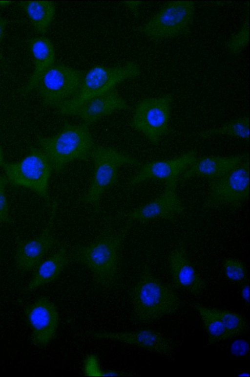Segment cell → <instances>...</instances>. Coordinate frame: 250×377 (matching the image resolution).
<instances>
[{
    "mask_svg": "<svg viewBox=\"0 0 250 377\" xmlns=\"http://www.w3.org/2000/svg\"><path fill=\"white\" fill-rule=\"evenodd\" d=\"M133 318L141 324H151L180 312L184 303L171 287L156 277L149 267H143L132 288Z\"/></svg>",
    "mask_w": 250,
    "mask_h": 377,
    "instance_id": "1",
    "label": "cell"
},
{
    "mask_svg": "<svg viewBox=\"0 0 250 377\" xmlns=\"http://www.w3.org/2000/svg\"><path fill=\"white\" fill-rule=\"evenodd\" d=\"M37 142L56 173L75 160H88L95 145L89 125L85 123H65L56 134L38 136Z\"/></svg>",
    "mask_w": 250,
    "mask_h": 377,
    "instance_id": "2",
    "label": "cell"
},
{
    "mask_svg": "<svg viewBox=\"0 0 250 377\" xmlns=\"http://www.w3.org/2000/svg\"><path fill=\"white\" fill-rule=\"evenodd\" d=\"M129 224L116 234L79 246L74 251L73 259L87 267L96 284L104 288L112 287L118 278L120 249Z\"/></svg>",
    "mask_w": 250,
    "mask_h": 377,
    "instance_id": "3",
    "label": "cell"
},
{
    "mask_svg": "<svg viewBox=\"0 0 250 377\" xmlns=\"http://www.w3.org/2000/svg\"><path fill=\"white\" fill-rule=\"evenodd\" d=\"M140 71L138 65L133 61L115 67L95 66L83 74L76 94L55 108L57 112L61 115H69L84 102L115 89L126 80L138 76Z\"/></svg>",
    "mask_w": 250,
    "mask_h": 377,
    "instance_id": "4",
    "label": "cell"
},
{
    "mask_svg": "<svg viewBox=\"0 0 250 377\" xmlns=\"http://www.w3.org/2000/svg\"><path fill=\"white\" fill-rule=\"evenodd\" d=\"M93 172L87 192L82 201L97 208L105 191L114 185L120 167L126 164L141 166L136 158L108 146L94 145L90 155Z\"/></svg>",
    "mask_w": 250,
    "mask_h": 377,
    "instance_id": "5",
    "label": "cell"
},
{
    "mask_svg": "<svg viewBox=\"0 0 250 377\" xmlns=\"http://www.w3.org/2000/svg\"><path fill=\"white\" fill-rule=\"evenodd\" d=\"M2 167L7 182L28 188L49 202L48 184L53 169L41 149L31 147L22 159L5 163Z\"/></svg>",
    "mask_w": 250,
    "mask_h": 377,
    "instance_id": "6",
    "label": "cell"
},
{
    "mask_svg": "<svg viewBox=\"0 0 250 377\" xmlns=\"http://www.w3.org/2000/svg\"><path fill=\"white\" fill-rule=\"evenodd\" d=\"M195 10V2L193 1L169 2L139 30L152 40L175 37L187 32L193 21Z\"/></svg>",
    "mask_w": 250,
    "mask_h": 377,
    "instance_id": "7",
    "label": "cell"
},
{
    "mask_svg": "<svg viewBox=\"0 0 250 377\" xmlns=\"http://www.w3.org/2000/svg\"><path fill=\"white\" fill-rule=\"evenodd\" d=\"M172 101V97L169 94L143 99L136 105L130 125L152 143L158 144L169 133Z\"/></svg>",
    "mask_w": 250,
    "mask_h": 377,
    "instance_id": "8",
    "label": "cell"
},
{
    "mask_svg": "<svg viewBox=\"0 0 250 377\" xmlns=\"http://www.w3.org/2000/svg\"><path fill=\"white\" fill-rule=\"evenodd\" d=\"M249 158L224 175L211 180L205 205L238 207L249 197Z\"/></svg>",
    "mask_w": 250,
    "mask_h": 377,
    "instance_id": "9",
    "label": "cell"
},
{
    "mask_svg": "<svg viewBox=\"0 0 250 377\" xmlns=\"http://www.w3.org/2000/svg\"><path fill=\"white\" fill-rule=\"evenodd\" d=\"M83 74L71 67L54 64L42 76L35 89L46 106L55 108L76 94Z\"/></svg>",
    "mask_w": 250,
    "mask_h": 377,
    "instance_id": "10",
    "label": "cell"
},
{
    "mask_svg": "<svg viewBox=\"0 0 250 377\" xmlns=\"http://www.w3.org/2000/svg\"><path fill=\"white\" fill-rule=\"evenodd\" d=\"M25 314L31 329V341L39 347L46 346L54 337L59 324L57 308L48 298L42 296L27 307Z\"/></svg>",
    "mask_w": 250,
    "mask_h": 377,
    "instance_id": "11",
    "label": "cell"
},
{
    "mask_svg": "<svg viewBox=\"0 0 250 377\" xmlns=\"http://www.w3.org/2000/svg\"><path fill=\"white\" fill-rule=\"evenodd\" d=\"M84 334L96 339L123 342L167 357H171L175 350L171 340L160 333L148 329L121 332L88 331Z\"/></svg>",
    "mask_w": 250,
    "mask_h": 377,
    "instance_id": "12",
    "label": "cell"
},
{
    "mask_svg": "<svg viewBox=\"0 0 250 377\" xmlns=\"http://www.w3.org/2000/svg\"><path fill=\"white\" fill-rule=\"evenodd\" d=\"M197 158L196 151L191 150L173 158L147 163L128 179L127 184L134 186L150 179L162 180L165 183L178 181L181 175Z\"/></svg>",
    "mask_w": 250,
    "mask_h": 377,
    "instance_id": "13",
    "label": "cell"
},
{
    "mask_svg": "<svg viewBox=\"0 0 250 377\" xmlns=\"http://www.w3.org/2000/svg\"><path fill=\"white\" fill-rule=\"evenodd\" d=\"M57 208V203L52 204L47 223L43 231L36 238L20 243L16 249L15 260L21 271H29L36 268L55 244L52 228Z\"/></svg>",
    "mask_w": 250,
    "mask_h": 377,
    "instance_id": "14",
    "label": "cell"
},
{
    "mask_svg": "<svg viewBox=\"0 0 250 377\" xmlns=\"http://www.w3.org/2000/svg\"><path fill=\"white\" fill-rule=\"evenodd\" d=\"M177 182L165 183L164 191L159 197L128 213L126 217L129 221L171 220L183 213L184 207L176 192Z\"/></svg>",
    "mask_w": 250,
    "mask_h": 377,
    "instance_id": "15",
    "label": "cell"
},
{
    "mask_svg": "<svg viewBox=\"0 0 250 377\" xmlns=\"http://www.w3.org/2000/svg\"><path fill=\"white\" fill-rule=\"evenodd\" d=\"M168 267L174 286L194 296L203 294L206 283L189 259L183 244L169 254Z\"/></svg>",
    "mask_w": 250,
    "mask_h": 377,
    "instance_id": "16",
    "label": "cell"
},
{
    "mask_svg": "<svg viewBox=\"0 0 250 377\" xmlns=\"http://www.w3.org/2000/svg\"><path fill=\"white\" fill-rule=\"evenodd\" d=\"M128 108L125 100L114 89L84 102L74 110L69 115L77 116L83 123L89 125L103 117Z\"/></svg>",
    "mask_w": 250,
    "mask_h": 377,
    "instance_id": "17",
    "label": "cell"
},
{
    "mask_svg": "<svg viewBox=\"0 0 250 377\" xmlns=\"http://www.w3.org/2000/svg\"><path fill=\"white\" fill-rule=\"evenodd\" d=\"M248 157L249 154L244 153L229 156H207L197 158L181 175L179 179L200 177L211 180L227 173Z\"/></svg>",
    "mask_w": 250,
    "mask_h": 377,
    "instance_id": "18",
    "label": "cell"
},
{
    "mask_svg": "<svg viewBox=\"0 0 250 377\" xmlns=\"http://www.w3.org/2000/svg\"><path fill=\"white\" fill-rule=\"evenodd\" d=\"M29 48L33 61V70L28 81L22 89L23 94L35 89L44 73L55 64V50L50 39L45 36L34 37L29 41Z\"/></svg>",
    "mask_w": 250,
    "mask_h": 377,
    "instance_id": "19",
    "label": "cell"
},
{
    "mask_svg": "<svg viewBox=\"0 0 250 377\" xmlns=\"http://www.w3.org/2000/svg\"><path fill=\"white\" fill-rule=\"evenodd\" d=\"M70 261L64 247L48 257L36 267L35 272L26 287V292H30L38 288L56 280Z\"/></svg>",
    "mask_w": 250,
    "mask_h": 377,
    "instance_id": "20",
    "label": "cell"
},
{
    "mask_svg": "<svg viewBox=\"0 0 250 377\" xmlns=\"http://www.w3.org/2000/svg\"><path fill=\"white\" fill-rule=\"evenodd\" d=\"M19 6L24 11L35 31L43 35L50 25L56 11V5L52 1H21Z\"/></svg>",
    "mask_w": 250,
    "mask_h": 377,
    "instance_id": "21",
    "label": "cell"
},
{
    "mask_svg": "<svg viewBox=\"0 0 250 377\" xmlns=\"http://www.w3.org/2000/svg\"><path fill=\"white\" fill-rule=\"evenodd\" d=\"M193 307L200 317L210 344H214L231 338L221 321L210 313L206 306L195 303Z\"/></svg>",
    "mask_w": 250,
    "mask_h": 377,
    "instance_id": "22",
    "label": "cell"
},
{
    "mask_svg": "<svg viewBox=\"0 0 250 377\" xmlns=\"http://www.w3.org/2000/svg\"><path fill=\"white\" fill-rule=\"evenodd\" d=\"M217 135H228L248 140L249 138V117L245 115L235 119L221 127L201 132L199 136L206 139Z\"/></svg>",
    "mask_w": 250,
    "mask_h": 377,
    "instance_id": "23",
    "label": "cell"
},
{
    "mask_svg": "<svg viewBox=\"0 0 250 377\" xmlns=\"http://www.w3.org/2000/svg\"><path fill=\"white\" fill-rule=\"evenodd\" d=\"M206 308L221 321L231 338L245 333L247 331L248 322L241 314L224 309L208 307H206Z\"/></svg>",
    "mask_w": 250,
    "mask_h": 377,
    "instance_id": "24",
    "label": "cell"
},
{
    "mask_svg": "<svg viewBox=\"0 0 250 377\" xmlns=\"http://www.w3.org/2000/svg\"><path fill=\"white\" fill-rule=\"evenodd\" d=\"M83 370L84 375L87 377H116L129 375L120 371L102 370L98 357L94 354H90L85 358L83 362Z\"/></svg>",
    "mask_w": 250,
    "mask_h": 377,
    "instance_id": "25",
    "label": "cell"
},
{
    "mask_svg": "<svg viewBox=\"0 0 250 377\" xmlns=\"http://www.w3.org/2000/svg\"><path fill=\"white\" fill-rule=\"evenodd\" d=\"M249 41V21L246 20L237 32L229 40L227 47L231 53H240L248 44Z\"/></svg>",
    "mask_w": 250,
    "mask_h": 377,
    "instance_id": "26",
    "label": "cell"
},
{
    "mask_svg": "<svg viewBox=\"0 0 250 377\" xmlns=\"http://www.w3.org/2000/svg\"><path fill=\"white\" fill-rule=\"evenodd\" d=\"M223 269L226 276L231 281L240 283L246 280V267L244 264L237 259H225L223 262Z\"/></svg>",
    "mask_w": 250,
    "mask_h": 377,
    "instance_id": "27",
    "label": "cell"
},
{
    "mask_svg": "<svg viewBox=\"0 0 250 377\" xmlns=\"http://www.w3.org/2000/svg\"><path fill=\"white\" fill-rule=\"evenodd\" d=\"M7 180L5 177L0 175V224L9 220V209L5 188Z\"/></svg>",
    "mask_w": 250,
    "mask_h": 377,
    "instance_id": "28",
    "label": "cell"
},
{
    "mask_svg": "<svg viewBox=\"0 0 250 377\" xmlns=\"http://www.w3.org/2000/svg\"><path fill=\"white\" fill-rule=\"evenodd\" d=\"M7 21L3 17L0 16V61L4 63V58L1 50V44L4 37Z\"/></svg>",
    "mask_w": 250,
    "mask_h": 377,
    "instance_id": "29",
    "label": "cell"
},
{
    "mask_svg": "<svg viewBox=\"0 0 250 377\" xmlns=\"http://www.w3.org/2000/svg\"><path fill=\"white\" fill-rule=\"evenodd\" d=\"M238 341L236 342L232 345V350L235 354L243 355L246 352L247 345L245 342Z\"/></svg>",
    "mask_w": 250,
    "mask_h": 377,
    "instance_id": "30",
    "label": "cell"
},
{
    "mask_svg": "<svg viewBox=\"0 0 250 377\" xmlns=\"http://www.w3.org/2000/svg\"><path fill=\"white\" fill-rule=\"evenodd\" d=\"M124 4L130 11L133 12H136L139 9L142 2L138 1H124Z\"/></svg>",
    "mask_w": 250,
    "mask_h": 377,
    "instance_id": "31",
    "label": "cell"
},
{
    "mask_svg": "<svg viewBox=\"0 0 250 377\" xmlns=\"http://www.w3.org/2000/svg\"><path fill=\"white\" fill-rule=\"evenodd\" d=\"M241 295L245 302H249V285L248 283L244 284L241 289Z\"/></svg>",
    "mask_w": 250,
    "mask_h": 377,
    "instance_id": "32",
    "label": "cell"
},
{
    "mask_svg": "<svg viewBox=\"0 0 250 377\" xmlns=\"http://www.w3.org/2000/svg\"><path fill=\"white\" fill-rule=\"evenodd\" d=\"M4 163L3 151L0 146V166H3Z\"/></svg>",
    "mask_w": 250,
    "mask_h": 377,
    "instance_id": "33",
    "label": "cell"
},
{
    "mask_svg": "<svg viewBox=\"0 0 250 377\" xmlns=\"http://www.w3.org/2000/svg\"><path fill=\"white\" fill-rule=\"evenodd\" d=\"M12 2L10 1H0V7H4L10 4Z\"/></svg>",
    "mask_w": 250,
    "mask_h": 377,
    "instance_id": "34",
    "label": "cell"
}]
</instances>
